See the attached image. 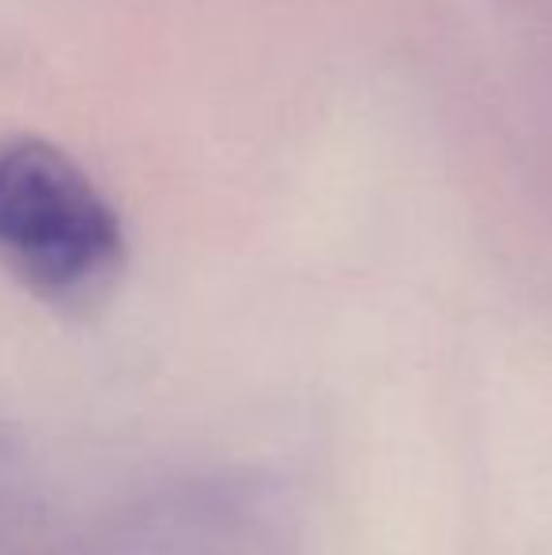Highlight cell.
<instances>
[{"label": "cell", "instance_id": "6da1fadb", "mask_svg": "<svg viewBox=\"0 0 552 555\" xmlns=\"http://www.w3.org/2000/svg\"><path fill=\"white\" fill-rule=\"evenodd\" d=\"M126 227L95 178L42 137L0 140V264L53 307H88L126 269Z\"/></svg>", "mask_w": 552, "mask_h": 555}]
</instances>
